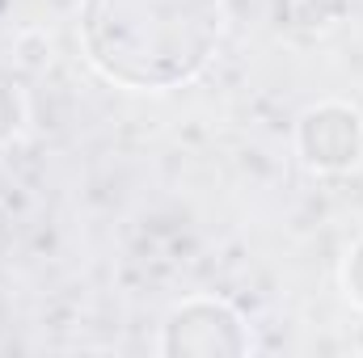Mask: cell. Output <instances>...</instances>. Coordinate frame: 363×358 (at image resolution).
Masks as SVG:
<instances>
[{
	"mask_svg": "<svg viewBox=\"0 0 363 358\" xmlns=\"http://www.w3.org/2000/svg\"><path fill=\"white\" fill-rule=\"evenodd\" d=\"M342 291H347V299L363 308V236L351 245V253H347V262H342Z\"/></svg>",
	"mask_w": 363,
	"mask_h": 358,
	"instance_id": "obj_5",
	"label": "cell"
},
{
	"mask_svg": "<svg viewBox=\"0 0 363 358\" xmlns=\"http://www.w3.org/2000/svg\"><path fill=\"white\" fill-rule=\"evenodd\" d=\"M224 21V0H81V47L110 85L169 93L207 72Z\"/></svg>",
	"mask_w": 363,
	"mask_h": 358,
	"instance_id": "obj_1",
	"label": "cell"
},
{
	"mask_svg": "<svg viewBox=\"0 0 363 358\" xmlns=\"http://www.w3.org/2000/svg\"><path fill=\"white\" fill-rule=\"evenodd\" d=\"M26 122H30V101H26V93L17 89V85H9V81H0V148L17 144L21 131H26Z\"/></svg>",
	"mask_w": 363,
	"mask_h": 358,
	"instance_id": "obj_4",
	"label": "cell"
},
{
	"mask_svg": "<svg viewBox=\"0 0 363 358\" xmlns=\"http://www.w3.org/2000/svg\"><path fill=\"white\" fill-rule=\"evenodd\" d=\"M296 156L313 173H351L363 165V114L342 97L313 101L296 118Z\"/></svg>",
	"mask_w": 363,
	"mask_h": 358,
	"instance_id": "obj_3",
	"label": "cell"
},
{
	"mask_svg": "<svg viewBox=\"0 0 363 358\" xmlns=\"http://www.w3.org/2000/svg\"><path fill=\"white\" fill-rule=\"evenodd\" d=\"M157 350L169 358H245L258 342L237 304L220 295H186L169 308Z\"/></svg>",
	"mask_w": 363,
	"mask_h": 358,
	"instance_id": "obj_2",
	"label": "cell"
}]
</instances>
